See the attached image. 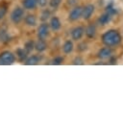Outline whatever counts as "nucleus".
I'll list each match as a JSON object with an SVG mask.
<instances>
[{"label": "nucleus", "mask_w": 123, "mask_h": 122, "mask_svg": "<svg viewBox=\"0 0 123 122\" xmlns=\"http://www.w3.org/2000/svg\"><path fill=\"white\" fill-rule=\"evenodd\" d=\"M102 41L106 46L109 47L117 45L121 41V36L116 30H109L103 34Z\"/></svg>", "instance_id": "1"}, {"label": "nucleus", "mask_w": 123, "mask_h": 122, "mask_svg": "<svg viewBox=\"0 0 123 122\" xmlns=\"http://www.w3.org/2000/svg\"><path fill=\"white\" fill-rule=\"evenodd\" d=\"M24 15H25L24 9L17 6V7H14L12 9V11L11 12L10 18H11V20L13 24H19L23 20Z\"/></svg>", "instance_id": "2"}, {"label": "nucleus", "mask_w": 123, "mask_h": 122, "mask_svg": "<svg viewBox=\"0 0 123 122\" xmlns=\"http://www.w3.org/2000/svg\"><path fill=\"white\" fill-rule=\"evenodd\" d=\"M15 55L11 51H3L0 53V64L3 65H11L15 61Z\"/></svg>", "instance_id": "3"}, {"label": "nucleus", "mask_w": 123, "mask_h": 122, "mask_svg": "<svg viewBox=\"0 0 123 122\" xmlns=\"http://www.w3.org/2000/svg\"><path fill=\"white\" fill-rule=\"evenodd\" d=\"M49 24L43 22L37 28V37L40 39H45L49 35Z\"/></svg>", "instance_id": "4"}, {"label": "nucleus", "mask_w": 123, "mask_h": 122, "mask_svg": "<svg viewBox=\"0 0 123 122\" xmlns=\"http://www.w3.org/2000/svg\"><path fill=\"white\" fill-rule=\"evenodd\" d=\"M82 11H83V8L82 7H75L74 9H72V11L70 12L69 13V20L70 21H76L78 20L81 16H82Z\"/></svg>", "instance_id": "5"}, {"label": "nucleus", "mask_w": 123, "mask_h": 122, "mask_svg": "<svg viewBox=\"0 0 123 122\" xmlns=\"http://www.w3.org/2000/svg\"><path fill=\"white\" fill-rule=\"evenodd\" d=\"M84 33H85V29L81 26H78V27H75L71 31V37L74 40H79L84 36Z\"/></svg>", "instance_id": "6"}, {"label": "nucleus", "mask_w": 123, "mask_h": 122, "mask_svg": "<svg viewBox=\"0 0 123 122\" xmlns=\"http://www.w3.org/2000/svg\"><path fill=\"white\" fill-rule=\"evenodd\" d=\"M93 12H94V6L91 5V4L86 5V7L83 8V11H82V16H83V18L84 19H88L92 15Z\"/></svg>", "instance_id": "7"}, {"label": "nucleus", "mask_w": 123, "mask_h": 122, "mask_svg": "<svg viewBox=\"0 0 123 122\" xmlns=\"http://www.w3.org/2000/svg\"><path fill=\"white\" fill-rule=\"evenodd\" d=\"M47 48V43L44 39H40L38 38V40L37 42H35V50L38 53H42L46 50Z\"/></svg>", "instance_id": "8"}, {"label": "nucleus", "mask_w": 123, "mask_h": 122, "mask_svg": "<svg viewBox=\"0 0 123 122\" xmlns=\"http://www.w3.org/2000/svg\"><path fill=\"white\" fill-rule=\"evenodd\" d=\"M14 55H15V58L20 61H25V60L28 57V53L26 52V50L24 48H17L15 50Z\"/></svg>", "instance_id": "9"}, {"label": "nucleus", "mask_w": 123, "mask_h": 122, "mask_svg": "<svg viewBox=\"0 0 123 122\" xmlns=\"http://www.w3.org/2000/svg\"><path fill=\"white\" fill-rule=\"evenodd\" d=\"M49 27H50L53 31H58V30H60L61 27H62V23H61L59 17H57V16H53V17L51 18V20H50Z\"/></svg>", "instance_id": "10"}, {"label": "nucleus", "mask_w": 123, "mask_h": 122, "mask_svg": "<svg viewBox=\"0 0 123 122\" xmlns=\"http://www.w3.org/2000/svg\"><path fill=\"white\" fill-rule=\"evenodd\" d=\"M23 19H24L25 24L29 27H34V26L37 25V17H36L35 14H27Z\"/></svg>", "instance_id": "11"}, {"label": "nucleus", "mask_w": 123, "mask_h": 122, "mask_svg": "<svg viewBox=\"0 0 123 122\" xmlns=\"http://www.w3.org/2000/svg\"><path fill=\"white\" fill-rule=\"evenodd\" d=\"M11 37L9 35V32L5 28H0V42L1 43H6L10 41Z\"/></svg>", "instance_id": "12"}, {"label": "nucleus", "mask_w": 123, "mask_h": 122, "mask_svg": "<svg viewBox=\"0 0 123 122\" xmlns=\"http://www.w3.org/2000/svg\"><path fill=\"white\" fill-rule=\"evenodd\" d=\"M37 0H23L22 1V6L26 10H34L37 7Z\"/></svg>", "instance_id": "13"}, {"label": "nucleus", "mask_w": 123, "mask_h": 122, "mask_svg": "<svg viewBox=\"0 0 123 122\" xmlns=\"http://www.w3.org/2000/svg\"><path fill=\"white\" fill-rule=\"evenodd\" d=\"M111 48H110L109 46L102 48V49L99 50V52H98V57H99L100 59L109 58V57H111Z\"/></svg>", "instance_id": "14"}, {"label": "nucleus", "mask_w": 123, "mask_h": 122, "mask_svg": "<svg viewBox=\"0 0 123 122\" xmlns=\"http://www.w3.org/2000/svg\"><path fill=\"white\" fill-rule=\"evenodd\" d=\"M39 57L37 56V55H33V56H30V57H27V59L25 60V64L27 65H35V64H37L39 62Z\"/></svg>", "instance_id": "15"}, {"label": "nucleus", "mask_w": 123, "mask_h": 122, "mask_svg": "<svg viewBox=\"0 0 123 122\" xmlns=\"http://www.w3.org/2000/svg\"><path fill=\"white\" fill-rule=\"evenodd\" d=\"M73 47H74L73 42L71 40H66L62 45V51L64 54H69L73 51Z\"/></svg>", "instance_id": "16"}, {"label": "nucleus", "mask_w": 123, "mask_h": 122, "mask_svg": "<svg viewBox=\"0 0 123 122\" xmlns=\"http://www.w3.org/2000/svg\"><path fill=\"white\" fill-rule=\"evenodd\" d=\"M111 15H110L109 13H104V14H102L100 17H99V19H98V22L101 24V25H106L107 23H109L110 21H111Z\"/></svg>", "instance_id": "17"}, {"label": "nucleus", "mask_w": 123, "mask_h": 122, "mask_svg": "<svg viewBox=\"0 0 123 122\" xmlns=\"http://www.w3.org/2000/svg\"><path fill=\"white\" fill-rule=\"evenodd\" d=\"M95 34H96V28L94 25H89L86 27V35L88 37H95Z\"/></svg>", "instance_id": "18"}, {"label": "nucleus", "mask_w": 123, "mask_h": 122, "mask_svg": "<svg viewBox=\"0 0 123 122\" xmlns=\"http://www.w3.org/2000/svg\"><path fill=\"white\" fill-rule=\"evenodd\" d=\"M24 49L26 50V52H27L28 54L31 53V52L35 49V42H34L33 40H28V41H26L25 44H24Z\"/></svg>", "instance_id": "19"}, {"label": "nucleus", "mask_w": 123, "mask_h": 122, "mask_svg": "<svg viewBox=\"0 0 123 122\" xmlns=\"http://www.w3.org/2000/svg\"><path fill=\"white\" fill-rule=\"evenodd\" d=\"M50 16H51V12H50V11L49 10H43L42 12H41V14H40V20L42 21V22H45V21H47L49 18H50Z\"/></svg>", "instance_id": "20"}, {"label": "nucleus", "mask_w": 123, "mask_h": 122, "mask_svg": "<svg viewBox=\"0 0 123 122\" xmlns=\"http://www.w3.org/2000/svg\"><path fill=\"white\" fill-rule=\"evenodd\" d=\"M106 12L109 13L110 15H113V14L117 13V11H116V9H115L111 4H110V5H108L107 8H106Z\"/></svg>", "instance_id": "21"}, {"label": "nucleus", "mask_w": 123, "mask_h": 122, "mask_svg": "<svg viewBox=\"0 0 123 122\" xmlns=\"http://www.w3.org/2000/svg\"><path fill=\"white\" fill-rule=\"evenodd\" d=\"M64 59L62 57V56H58V57H55L53 60H52V64H55V65H60L63 62Z\"/></svg>", "instance_id": "22"}, {"label": "nucleus", "mask_w": 123, "mask_h": 122, "mask_svg": "<svg viewBox=\"0 0 123 122\" xmlns=\"http://www.w3.org/2000/svg\"><path fill=\"white\" fill-rule=\"evenodd\" d=\"M62 3V0H50L49 1V5L51 8L53 9H57Z\"/></svg>", "instance_id": "23"}, {"label": "nucleus", "mask_w": 123, "mask_h": 122, "mask_svg": "<svg viewBox=\"0 0 123 122\" xmlns=\"http://www.w3.org/2000/svg\"><path fill=\"white\" fill-rule=\"evenodd\" d=\"M7 13V9L5 7H0V21L5 17Z\"/></svg>", "instance_id": "24"}, {"label": "nucleus", "mask_w": 123, "mask_h": 122, "mask_svg": "<svg viewBox=\"0 0 123 122\" xmlns=\"http://www.w3.org/2000/svg\"><path fill=\"white\" fill-rule=\"evenodd\" d=\"M37 5H38L39 7H41V8H44V7L47 5V3H48V0H37Z\"/></svg>", "instance_id": "25"}, {"label": "nucleus", "mask_w": 123, "mask_h": 122, "mask_svg": "<svg viewBox=\"0 0 123 122\" xmlns=\"http://www.w3.org/2000/svg\"><path fill=\"white\" fill-rule=\"evenodd\" d=\"M83 62H84V61L82 60L81 57H76L73 61V64H83Z\"/></svg>", "instance_id": "26"}, {"label": "nucleus", "mask_w": 123, "mask_h": 122, "mask_svg": "<svg viewBox=\"0 0 123 122\" xmlns=\"http://www.w3.org/2000/svg\"><path fill=\"white\" fill-rule=\"evenodd\" d=\"M78 49H79L80 51H84V50H86V43H81V44H79Z\"/></svg>", "instance_id": "27"}, {"label": "nucleus", "mask_w": 123, "mask_h": 122, "mask_svg": "<svg viewBox=\"0 0 123 122\" xmlns=\"http://www.w3.org/2000/svg\"><path fill=\"white\" fill-rule=\"evenodd\" d=\"M115 62H116V59H115V58H111V64H114Z\"/></svg>", "instance_id": "28"}]
</instances>
